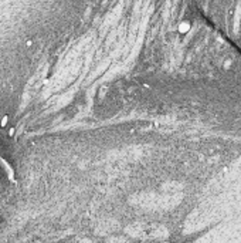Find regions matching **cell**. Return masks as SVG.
<instances>
[{
    "label": "cell",
    "mask_w": 241,
    "mask_h": 243,
    "mask_svg": "<svg viewBox=\"0 0 241 243\" xmlns=\"http://www.w3.org/2000/svg\"><path fill=\"white\" fill-rule=\"evenodd\" d=\"M177 30H179V33H182V34L187 33V31L190 30V22H187V20L182 22V23L179 24V27H177Z\"/></svg>",
    "instance_id": "1"
}]
</instances>
